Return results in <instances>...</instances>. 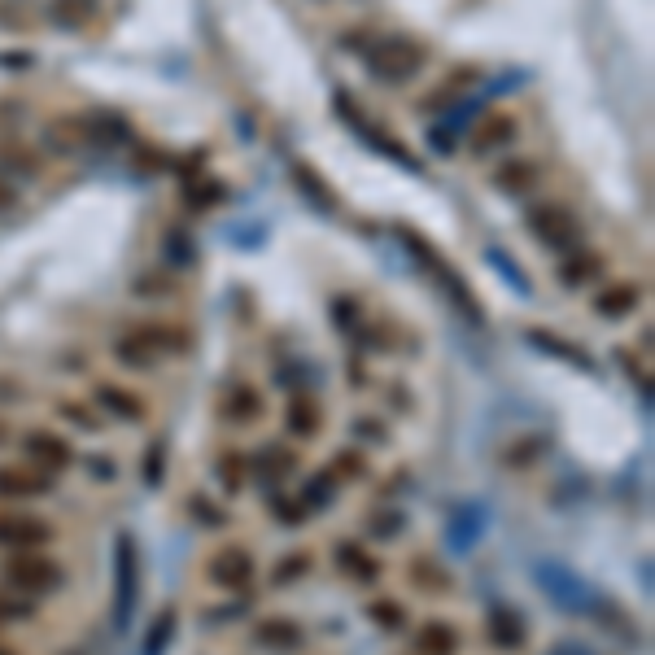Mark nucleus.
I'll return each instance as SVG.
<instances>
[{"instance_id": "nucleus-1", "label": "nucleus", "mask_w": 655, "mask_h": 655, "mask_svg": "<svg viewBox=\"0 0 655 655\" xmlns=\"http://www.w3.org/2000/svg\"><path fill=\"white\" fill-rule=\"evenodd\" d=\"M398 241L407 245V254L415 258V267H420L424 276H433V284H437V289H442V293L450 297V306H455V311H459L463 319H468L472 328H485V311H481V302H476L472 284L463 280L459 271L450 267V262H446L442 254H437V249L428 245L420 232H411V228H398Z\"/></svg>"}, {"instance_id": "nucleus-2", "label": "nucleus", "mask_w": 655, "mask_h": 655, "mask_svg": "<svg viewBox=\"0 0 655 655\" xmlns=\"http://www.w3.org/2000/svg\"><path fill=\"white\" fill-rule=\"evenodd\" d=\"M140 599V551L131 533L114 538V629L127 634L131 629V612Z\"/></svg>"}, {"instance_id": "nucleus-3", "label": "nucleus", "mask_w": 655, "mask_h": 655, "mask_svg": "<svg viewBox=\"0 0 655 655\" xmlns=\"http://www.w3.org/2000/svg\"><path fill=\"white\" fill-rule=\"evenodd\" d=\"M171 350H184V337H180V332H171L166 324L131 328V332H123V337L114 341L118 363L131 367V372H140V367H153L162 354H171Z\"/></svg>"}, {"instance_id": "nucleus-4", "label": "nucleus", "mask_w": 655, "mask_h": 655, "mask_svg": "<svg viewBox=\"0 0 655 655\" xmlns=\"http://www.w3.org/2000/svg\"><path fill=\"white\" fill-rule=\"evenodd\" d=\"M332 110H337V114H341V123H345V127H350V131H354V136H359V140H363V145H367V149H372V153H380V158H385V162H398V166H402V171H411V175H415V171H420V162H415V158H411V153H407V145H402V140H393V136H389V131H380V127L372 123V118H367L363 110H354V105H350V101H345V97H341V92H337V97H332Z\"/></svg>"}, {"instance_id": "nucleus-5", "label": "nucleus", "mask_w": 655, "mask_h": 655, "mask_svg": "<svg viewBox=\"0 0 655 655\" xmlns=\"http://www.w3.org/2000/svg\"><path fill=\"white\" fill-rule=\"evenodd\" d=\"M529 232H533V241L555 249V254H573V249L581 245L577 214L568 206H555V201H546V206H538L529 214Z\"/></svg>"}, {"instance_id": "nucleus-6", "label": "nucleus", "mask_w": 655, "mask_h": 655, "mask_svg": "<svg viewBox=\"0 0 655 655\" xmlns=\"http://www.w3.org/2000/svg\"><path fill=\"white\" fill-rule=\"evenodd\" d=\"M5 586L18 594H53L62 586V568L35 551H14L5 559Z\"/></svg>"}, {"instance_id": "nucleus-7", "label": "nucleus", "mask_w": 655, "mask_h": 655, "mask_svg": "<svg viewBox=\"0 0 655 655\" xmlns=\"http://www.w3.org/2000/svg\"><path fill=\"white\" fill-rule=\"evenodd\" d=\"M367 70L380 79V83H407L424 70V53L415 49L411 40H385L376 44V49H367Z\"/></svg>"}, {"instance_id": "nucleus-8", "label": "nucleus", "mask_w": 655, "mask_h": 655, "mask_svg": "<svg viewBox=\"0 0 655 655\" xmlns=\"http://www.w3.org/2000/svg\"><path fill=\"white\" fill-rule=\"evenodd\" d=\"M538 586L546 590V599H551L559 612H586V603H590L586 581L559 564H538Z\"/></svg>"}, {"instance_id": "nucleus-9", "label": "nucleus", "mask_w": 655, "mask_h": 655, "mask_svg": "<svg viewBox=\"0 0 655 655\" xmlns=\"http://www.w3.org/2000/svg\"><path fill=\"white\" fill-rule=\"evenodd\" d=\"M53 538V524L40 520V516H22V511H9V516H0V546H9V551H35V546H44Z\"/></svg>"}, {"instance_id": "nucleus-10", "label": "nucleus", "mask_w": 655, "mask_h": 655, "mask_svg": "<svg viewBox=\"0 0 655 655\" xmlns=\"http://www.w3.org/2000/svg\"><path fill=\"white\" fill-rule=\"evenodd\" d=\"M210 581L223 590H245L254 581V555L245 546H223L219 555L210 559Z\"/></svg>"}, {"instance_id": "nucleus-11", "label": "nucleus", "mask_w": 655, "mask_h": 655, "mask_svg": "<svg viewBox=\"0 0 655 655\" xmlns=\"http://www.w3.org/2000/svg\"><path fill=\"white\" fill-rule=\"evenodd\" d=\"M22 450H27L31 468H49V476L66 472L70 463H75V450H70L57 433H27L22 437Z\"/></svg>"}, {"instance_id": "nucleus-12", "label": "nucleus", "mask_w": 655, "mask_h": 655, "mask_svg": "<svg viewBox=\"0 0 655 655\" xmlns=\"http://www.w3.org/2000/svg\"><path fill=\"white\" fill-rule=\"evenodd\" d=\"M53 490V476L44 468H0V503H22V498L35 494H49Z\"/></svg>"}, {"instance_id": "nucleus-13", "label": "nucleus", "mask_w": 655, "mask_h": 655, "mask_svg": "<svg viewBox=\"0 0 655 655\" xmlns=\"http://www.w3.org/2000/svg\"><path fill=\"white\" fill-rule=\"evenodd\" d=\"M254 642L267 651H297L306 642V634L297 621H289V616H267V621L254 625Z\"/></svg>"}, {"instance_id": "nucleus-14", "label": "nucleus", "mask_w": 655, "mask_h": 655, "mask_svg": "<svg viewBox=\"0 0 655 655\" xmlns=\"http://www.w3.org/2000/svg\"><path fill=\"white\" fill-rule=\"evenodd\" d=\"M490 638H494V647H503V651H520L524 642H529V625H524V616L516 607L498 603L490 612Z\"/></svg>"}, {"instance_id": "nucleus-15", "label": "nucleus", "mask_w": 655, "mask_h": 655, "mask_svg": "<svg viewBox=\"0 0 655 655\" xmlns=\"http://www.w3.org/2000/svg\"><path fill=\"white\" fill-rule=\"evenodd\" d=\"M524 341L533 345V350H542V354H555V359H564V363H573V367H581V372H594V359L581 345H573V341H564V337H555L551 328H533V332H524Z\"/></svg>"}, {"instance_id": "nucleus-16", "label": "nucleus", "mask_w": 655, "mask_h": 655, "mask_svg": "<svg viewBox=\"0 0 655 655\" xmlns=\"http://www.w3.org/2000/svg\"><path fill=\"white\" fill-rule=\"evenodd\" d=\"M289 175H293V184H297V193H302L319 214H337V193L328 188V180H319V175L311 171L306 162H293L289 166Z\"/></svg>"}, {"instance_id": "nucleus-17", "label": "nucleus", "mask_w": 655, "mask_h": 655, "mask_svg": "<svg viewBox=\"0 0 655 655\" xmlns=\"http://www.w3.org/2000/svg\"><path fill=\"white\" fill-rule=\"evenodd\" d=\"M332 559H337V568H341L345 577H350V581H363V586H372V581L380 577V564H376V559L363 551L359 542H341V546H337V555H332Z\"/></svg>"}, {"instance_id": "nucleus-18", "label": "nucleus", "mask_w": 655, "mask_h": 655, "mask_svg": "<svg viewBox=\"0 0 655 655\" xmlns=\"http://www.w3.org/2000/svg\"><path fill=\"white\" fill-rule=\"evenodd\" d=\"M511 140H516V123H511L507 114H490V118L481 123V131H472V153L481 158V153H490L494 145L507 149Z\"/></svg>"}, {"instance_id": "nucleus-19", "label": "nucleus", "mask_w": 655, "mask_h": 655, "mask_svg": "<svg viewBox=\"0 0 655 655\" xmlns=\"http://www.w3.org/2000/svg\"><path fill=\"white\" fill-rule=\"evenodd\" d=\"M97 407H105V411L114 415V420H123V424L145 420V402H140L136 393L114 389V385H101V389H97Z\"/></svg>"}, {"instance_id": "nucleus-20", "label": "nucleus", "mask_w": 655, "mask_h": 655, "mask_svg": "<svg viewBox=\"0 0 655 655\" xmlns=\"http://www.w3.org/2000/svg\"><path fill=\"white\" fill-rule=\"evenodd\" d=\"M262 415V398H258V389H249V385H236L228 398H223V420H232V424H249V420H258Z\"/></svg>"}, {"instance_id": "nucleus-21", "label": "nucleus", "mask_w": 655, "mask_h": 655, "mask_svg": "<svg viewBox=\"0 0 655 655\" xmlns=\"http://www.w3.org/2000/svg\"><path fill=\"white\" fill-rule=\"evenodd\" d=\"M289 433H297V437L319 433V407H315L311 393H293L289 398Z\"/></svg>"}, {"instance_id": "nucleus-22", "label": "nucleus", "mask_w": 655, "mask_h": 655, "mask_svg": "<svg viewBox=\"0 0 655 655\" xmlns=\"http://www.w3.org/2000/svg\"><path fill=\"white\" fill-rule=\"evenodd\" d=\"M638 306V289L634 284H616V289H607V293H599L594 297V311H599L603 319H621V315H629Z\"/></svg>"}, {"instance_id": "nucleus-23", "label": "nucleus", "mask_w": 655, "mask_h": 655, "mask_svg": "<svg viewBox=\"0 0 655 655\" xmlns=\"http://www.w3.org/2000/svg\"><path fill=\"white\" fill-rule=\"evenodd\" d=\"M420 651L424 655H455L459 651V634H455V625H446V621H428L420 629Z\"/></svg>"}, {"instance_id": "nucleus-24", "label": "nucleus", "mask_w": 655, "mask_h": 655, "mask_svg": "<svg viewBox=\"0 0 655 655\" xmlns=\"http://www.w3.org/2000/svg\"><path fill=\"white\" fill-rule=\"evenodd\" d=\"M175 625H180L175 607H162L158 621H153V629L145 634V655H166V647H171V638H175Z\"/></svg>"}, {"instance_id": "nucleus-25", "label": "nucleus", "mask_w": 655, "mask_h": 655, "mask_svg": "<svg viewBox=\"0 0 655 655\" xmlns=\"http://www.w3.org/2000/svg\"><path fill=\"white\" fill-rule=\"evenodd\" d=\"M337 485H341V476H337V472H319L315 481L302 490V503H306V511L332 507V498H337Z\"/></svg>"}, {"instance_id": "nucleus-26", "label": "nucleus", "mask_w": 655, "mask_h": 655, "mask_svg": "<svg viewBox=\"0 0 655 655\" xmlns=\"http://www.w3.org/2000/svg\"><path fill=\"white\" fill-rule=\"evenodd\" d=\"M533 180H538L533 162H507L503 171L494 175V184L503 188V193H524V188H533Z\"/></svg>"}, {"instance_id": "nucleus-27", "label": "nucleus", "mask_w": 655, "mask_h": 655, "mask_svg": "<svg viewBox=\"0 0 655 655\" xmlns=\"http://www.w3.org/2000/svg\"><path fill=\"white\" fill-rule=\"evenodd\" d=\"M594 271H599V258H594V254H573L564 267H559V280H564L568 289H581Z\"/></svg>"}, {"instance_id": "nucleus-28", "label": "nucleus", "mask_w": 655, "mask_h": 655, "mask_svg": "<svg viewBox=\"0 0 655 655\" xmlns=\"http://www.w3.org/2000/svg\"><path fill=\"white\" fill-rule=\"evenodd\" d=\"M367 616H372L380 629H389V634H398V629L407 625V607H402V603H389V599H376L372 607H367Z\"/></svg>"}, {"instance_id": "nucleus-29", "label": "nucleus", "mask_w": 655, "mask_h": 655, "mask_svg": "<svg viewBox=\"0 0 655 655\" xmlns=\"http://www.w3.org/2000/svg\"><path fill=\"white\" fill-rule=\"evenodd\" d=\"M490 262H494V271H498V276H503L520 297H529V293H533V289H529V280H524V271L516 267V262H511L507 249H490Z\"/></svg>"}, {"instance_id": "nucleus-30", "label": "nucleus", "mask_w": 655, "mask_h": 655, "mask_svg": "<svg viewBox=\"0 0 655 655\" xmlns=\"http://www.w3.org/2000/svg\"><path fill=\"white\" fill-rule=\"evenodd\" d=\"M254 463H271V468H254V476H262V481H280V476L293 472V455H284L280 446H267Z\"/></svg>"}, {"instance_id": "nucleus-31", "label": "nucleus", "mask_w": 655, "mask_h": 655, "mask_svg": "<svg viewBox=\"0 0 655 655\" xmlns=\"http://www.w3.org/2000/svg\"><path fill=\"white\" fill-rule=\"evenodd\" d=\"M140 476H145L149 490H158V485H162V476H166V437H158V442L145 450V472H140Z\"/></svg>"}, {"instance_id": "nucleus-32", "label": "nucleus", "mask_w": 655, "mask_h": 655, "mask_svg": "<svg viewBox=\"0 0 655 655\" xmlns=\"http://www.w3.org/2000/svg\"><path fill=\"white\" fill-rule=\"evenodd\" d=\"M468 524H463V520H455V524H450V546H459V551H468V546L476 542V529H481V511H476V507H468Z\"/></svg>"}, {"instance_id": "nucleus-33", "label": "nucleus", "mask_w": 655, "mask_h": 655, "mask_svg": "<svg viewBox=\"0 0 655 655\" xmlns=\"http://www.w3.org/2000/svg\"><path fill=\"white\" fill-rule=\"evenodd\" d=\"M306 568H311V555L297 551V555H289V559H280V564H276V577H271V581H276V586H289V581H297V577L306 573Z\"/></svg>"}, {"instance_id": "nucleus-34", "label": "nucleus", "mask_w": 655, "mask_h": 655, "mask_svg": "<svg viewBox=\"0 0 655 655\" xmlns=\"http://www.w3.org/2000/svg\"><path fill=\"white\" fill-rule=\"evenodd\" d=\"M201 188V193H184L188 197V206H193V210H206V206H214V201H223V197H228V188H223V184H197Z\"/></svg>"}, {"instance_id": "nucleus-35", "label": "nucleus", "mask_w": 655, "mask_h": 655, "mask_svg": "<svg viewBox=\"0 0 655 655\" xmlns=\"http://www.w3.org/2000/svg\"><path fill=\"white\" fill-rule=\"evenodd\" d=\"M27 616H31V603H22V599H9V594H0V625L27 621Z\"/></svg>"}, {"instance_id": "nucleus-36", "label": "nucleus", "mask_w": 655, "mask_h": 655, "mask_svg": "<svg viewBox=\"0 0 655 655\" xmlns=\"http://www.w3.org/2000/svg\"><path fill=\"white\" fill-rule=\"evenodd\" d=\"M393 533H402V516H398V511H380V516L372 520V538L389 542Z\"/></svg>"}, {"instance_id": "nucleus-37", "label": "nucleus", "mask_w": 655, "mask_h": 655, "mask_svg": "<svg viewBox=\"0 0 655 655\" xmlns=\"http://www.w3.org/2000/svg\"><path fill=\"white\" fill-rule=\"evenodd\" d=\"M223 485H228V490L236 494V490H241V455H223Z\"/></svg>"}, {"instance_id": "nucleus-38", "label": "nucleus", "mask_w": 655, "mask_h": 655, "mask_svg": "<svg viewBox=\"0 0 655 655\" xmlns=\"http://www.w3.org/2000/svg\"><path fill=\"white\" fill-rule=\"evenodd\" d=\"M337 476H363V455H354V450H345V455H337Z\"/></svg>"}, {"instance_id": "nucleus-39", "label": "nucleus", "mask_w": 655, "mask_h": 655, "mask_svg": "<svg viewBox=\"0 0 655 655\" xmlns=\"http://www.w3.org/2000/svg\"><path fill=\"white\" fill-rule=\"evenodd\" d=\"M188 507H193V516H197V520L214 524V529H219V524L228 520V516H223V511H210V507H206V498H193V503H188Z\"/></svg>"}, {"instance_id": "nucleus-40", "label": "nucleus", "mask_w": 655, "mask_h": 655, "mask_svg": "<svg viewBox=\"0 0 655 655\" xmlns=\"http://www.w3.org/2000/svg\"><path fill=\"white\" fill-rule=\"evenodd\" d=\"M62 415H66V420H75V424H83V428H88V433H92V428H97V420H92L88 411H83V407H70V402H62Z\"/></svg>"}, {"instance_id": "nucleus-41", "label": "nucleus", "mask_w": 655, "mask_h": 655, "mask_svg": "<svg viewBox=\"0 0 655 655\" xmlns=\"http://www.w3.org/2000/svg\"><path fill=\"white\" fill-rule=\"evenodd\" d=\"M546 655H590V647H586V642H555Z\"/></svg>"}, {"instance_id": "nucleus-42", "label": "nucleus", "mask_w": 655, "mask_h": 655, "mask_svg": "<svg viewBox=\"0 0 655 655\" xmlns=\"http://www.w3.org/2000/svg\"><path fill=\"white\" fill-rule=\"evenodd\" d=\"M14 206V193H9V184H0V210Z\"/></svg>"}, {"instance_id": "nucleus-43", "label": "nucleus", "mask_w": 655, "mask_h": 655, "mask_svg": "<svg viewBox=\"0 0 655 655\" xmlns=\"http://www.w3.org/2000/svg\"><path fill=\"white\" fill-rule=\"evenodd\" d=\"M0 655H14V651H5V647H0Z\"/></svg>"}]
</instances>
